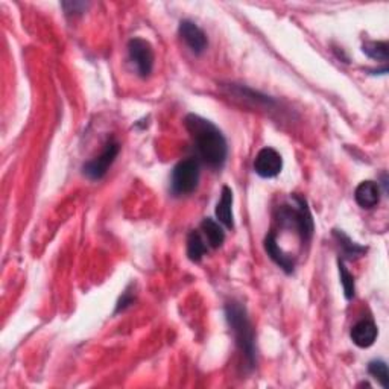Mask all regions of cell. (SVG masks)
Segmentation results:
<instances>
[{
	"label": "cell",
	"mask_w": 389,
	"mask_h": 389,
	"mask_svg": "<svg viewBox=\"0 0 389 389\" xmlns=\"http://www.w3.org/2000/svg\"><path fill=\"white\" fill-rule=\"evenodd\" d=\"M338 267H339V275H340V283H343L344 288V295L347 300H353L355 297V277L353 274H350V271L345 268V264L343 260H338Z\"/></svg>",
	"instance_id": "18"
},
{
	"label": "cell",
	"mask_w": 389,
	"mask_h": 389,
	"mask_svg": "<svg viewBox=\"0 0 389 389\" xmlns=\"http://www.w3.org/2000/svg\"><path fill=\"white\" fill-rule=\"evenodd\" d=\"M263 245H264V251H267V254L269 255V259L277 264L279 268H281L286 274L293 272V269H295V260L280 248L277 243V236L274 233H269L267 237H264Z\"/></svg>",
	"instance_id": "10"
},
{
	"label": "cell",
	"mask_w": 389,
	"mask_h": 389,
	"mask_svg": "<svg viewBox=\"0 0 389 389\" xmlns=\"http://www.w3.org/2000/svg\"><path fill=\"white\" fill-rule=\"evenodd\" d=\"M201 231L204 233L205 242L210 248L216 250L219 248V246H222L225 241V231L219 222L212 219V217H205V219L201 222Z\"/></svg>",
	"instance_id": "13"
},
{
	"label": "cell",
	"mask_w": 389,
	"mask_h": 389,
	"mask_svg": "<svg viewBox=\"0 0 389 389\" xmlns=\"http://www.w3.org/2000/svg\"><path fill=\"white\" fill-rule=\"evenodd\" d=\"M216 219L221 225H224L225 229H234V221H233V192L229 186L222 187V193L219 203L216 205Z\"/></svg>",
	"instance_id": "12"
},
{
	"label": "cell",
	"mask_w": 389,
	"mask_h": 389,
	"mask_svg": "<svg viewBox=\"0 0 389 389\" xmlns=\"http://www.w3.org/2000/svg\"><path fill=\"white\" fill-rule=\"evenodd\" d=\"M333 236L336 237V241H338V243L340 246V250H343V254L345 255L347 259L353 260V259H357V257H360V255H364L366 253L365 246H360V245L355 243L345 233L339 231V230H335Z\"/></svg>",
	"instance_id": "15"
},
{
	"label": "cell",
	"mask_w": 389,
	"mask_h": 389,
	"mask_svg": "<svg viewBox=\"0 0 389 389\" xmlns=\"http://www.w3.org/2000/svg\"><path fill=\"white\" fill-rule=\"evenodd\" d=\"M61 6L64 8L65 15H81L82 13H85V9H87L89 4H84V2H64V4H61Z\"/></svg>",
	"instance_id": "19"
},
{
	"label": "cell",
	"mask_w": 389,
	"mask_h": 389,
	"mask_svg": "<svg viewBox=\"0 0 389 389\" xmlns=\"http://www.w3.org/2000/svg\"><path fill=\"white\" fill-rule=\"evenodd\" d=\"M199 161L195 158H186L174 167L170 178V191L175 196L192 195L199 183Z\"/></svg>",
	"instance_id": "4"
},
{
	"label": "cell",
	"mask_w": 389,
	"mask_h": 389,
	"mask_svg": "<svg viewBox=\"0 0 389 389\" xmlns=\"http://www.w3.org/2000/svg\"><path fill=\"white\" fill-rule=\"evenodd\" d=\"M131 305H134V295H132V292H129V289H127L122 293V297L119 298L115 313H120L123 310H127Z\"/></svg>",
	"instance_id": "20"
},
{
	"label": "cell",
	"mask_w": 389,
	"mask_h": 389,
	"mask_svg": "<svg viewBox=\"0 0 389 389\" xmlns=\"http://www.w3.org/2000/svg\"><path fill=\"white\" fill-rule=\"evenodd\" d=\"M225 318L246 365L254 368L255 362H257V359H255V355H257L255 353V335L245 306L236 301L229 302L225 306Z\"/></svg>",
	"instance_id": "2"
},
{
	"label": "cell",
	"mask_w": 389,
	"mask_h": 389,
	"mask_svg": "<svg viewBox=\"0 0 389 389\" xmlns=\"http://www.w3.org/2000/svg\"><path fill=\"white\" fill-rule=\"evenodd\" d=\"M128 55L132 64H136V69L141 78H148L154 69V49L149 42L144 39H136L129 40L128 43Z\"/></svg>",
	"instance_id": "6"
},
{
	"label": "cell",
	"mask_w": 389,
	"mask_h": 389,
	"mask_svg": "<svg viewBox=\"0 0 389 389\" xmlns=\"http://www.w3.org/2000/svg\"><path fill=\"white\" fill-rule=\"evenodd\" d=\"M378 336L377 326L371 319H362L356 322V324L351 327L350 338L353 340V344L359 348H369Z\"/></svg>",
	"instance_id": "9"
},
{
	"label": "cell",
	"mask_w": 389,
	"mask_h": 389,
	"mask_svg": "<svg viewBox=\"0 0 389 389\" xmlns=\"http://www.w3.org/2000/svg\"><path fill=\"white\" fill-rule=\"evenodd\" d=\"M178 32L181 35L184 43L189 46L195 55H203L208 46V40L205 32L192 20H183L179 23Z\"/></svg>",
	"instance_id": "8"
},
{
	"label": "cell",
	"mask_w": 389,
	"mask_h": 389,
	"mask_svg": "<svg viewBox=\"0 0 389 389\" xmlns=\"http://www.w3.org/2000/svg\"><path fill=\"white\" fill-rule=\"evenodd\" d=\"M184 125L193 139L198 157L212 169H221L229 155V146L221 129L198 115H189Z\"/></svg>",
	"instance_id": "1"
},
{
	"label": "cell",
	"mask_w": 389,
	"mask_h": 389,
	"mask_svg": "<svg viewBox=\"0 0 389 389\" xmlns=\"http://www.w3.org/2000/svg\"><path fill=\"white\" fill-rule=\"evenodd\" d=\"M292 205H281L279 212V222L284 229H293L301 239V243H309L315 224L309 210L307 201L298 195H292Z\"/></svg>",
	"instance_id": "3"
},
{
	"label": "cell",
	"mask_w": 389,
	"mask_h": 389,
	"mask_svg": "<svg viewBox=\"0 0 389 389\" xmlns=\"http://www.w3.org/2000/svg\"><path fill=\"white\" fill-rule=\"evenodd\" d=\"M119 153H120V144L116 139H110L106 144V146H103L101 155L87 161V163L82 166V174L89 179H91V181L102 179L107 175L111 165L115 163Z\"/></svg>",
	"instance_id": "5"
},
{
	"label": "cell",
	"mask_w": 389,
	"mask_h": 389,
	"mask_svg": "<svg viewBox=\"0 0 389 389\" xmlns=\"http://www.w3.org/2000/svg\"><path fill=\"white\" fill-rule=\"evenodd\" d=\"M283 170V158L272 148H263L254 160V172L262 178H274Z\"/></svg>",
	"instance_id": "7"
},
{
	"label": "cell",
	"mask_w": 389,
	"mask_h": 389,
	"mask_svg": "<svg viewBox=\"0 0 389 389\" xmlns=\"http://www.w3.org/2000/svg\"><path fill=\"white\" fill-rule=\"evenodd\" d=\"M208 250V245L203 239V236L199 231H192L187 237V257L193 263H199L203 260Z\"/></svg>",
	"instance_id": "14"
},
{
	"label": "cell",
	"mask_w": 389,
	"mask_h": 389,
	"mask_svg": "<svg viewBox=\"0 0 389 389\" xmlns=\"http://www.w3.org/2000/svg\"><path fill=\"white\" fill-rule=\"evenodd\" d=\"M368 373L382 385V388H389V369L383 360H371V362L368 364Z\"/></svg>",
	"instance_id": "16"
},
{
	"label": "cell",
	"mask_w": 389,
	"mask_h": 389,
	"mask_svg": "<svg viewBox=\"0 0 389 389\" xmlns=\"http://www.w3.org/2000/svg\"><path fill=\"white\" fill-rule=\"evenodd\" d=\"M362 51L369 58L377 61H388V43L386 42H366L362 46Z\"/></svg>",
	"instance_id": "17"
},
{
	"label": "cell",
	"mask_w": 389,
	"mask_h": 389,
	"mask_svg": "<svg viewBox=\"0 0 389 389\" xmlns=\"http://www.w3.org/2000/svg\"><path fill=\"white\" fill-rule=\"evenodd\" d=\"M355 199L357 205L365 208V210L374 208L378 203H381V186H378V183L371 181V179L362 181L356 187Z\"/></svg>",
	"instance_id": "11"
}]
</instances>
